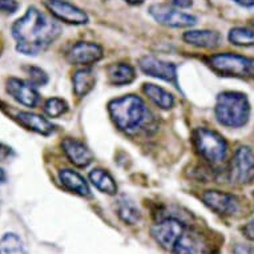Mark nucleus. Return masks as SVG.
Segmentation results:
<instances>
[{
    "label": "nucleus",
    "mask_w": 254,
    "mask_h": 254,
    "mask_svg": "<svg viewBox=\"0 0 254 254\" xmlns=\"http://www.w3.org/2000/svg\"><path fill=\"white\" fill-rule=\"evenodd\" d=\"M108 111L115 125L128 134L146 129L152 121V115L146 104L141 97L136 95L115 99L108 104Z\"/></svg>",
    "instance_id": "obj_2"
},
{
    "label": "nucleus",
    "mask_w": 254,
    "mask_h": 254,
    "mask_svg": "<svg viewBox=\"0 0 254 254\" xmlns=\"http://www.w3.org/2000/svg\"><path fill=\"white\" fill-rule=\"evenodd\" d=\"M117 212H119V216L124 222L127 224H136L138 220H140V212L138 209L136 208V205L133 204V201H130L129 198H121L119 201V206H117Z\"/></svg>",
    "instance_id": "obj_25"
},
{
    "label": "nucleus",
    "mask_w": 254,
    "mask_h": 254,
    "mask_svg": "<svg viewBox=\"0 0 254 254\" xmlns=\"http://www.w3.org/2000/svg\"><path fill=\"white\" fill-rule=\"evenodd\" d=\"M63 150L73 165L79 168H85L93 161V154L84 145V142L76 140V138H64L62 142Z\"/></svg>",
    "instance_id": "obj_16"
},
{
    "label": "nucleus",
    "mask_w": 254,
    "mask_h": 254,
    "mask_svg": "<svg viewBox=\"0 0 254 254\" xmlns=\"http://www.w3.org/2000/svg\"><path fill=\"white\" fill-rule=\"evenodd\" d=\"M89 180L95 187L103 193L107 194H116L117 185L115 183V180L108 172L104 169H93L89 173Z\"/></svg>",
    "instance_id": "obj_22"
},
{
    "label": "nucleus",
    "mask_w": 254,
    "mask_h": 254,
    "mask_svg": "<svg viewBox=\"0 0 254 254\" xmlns=\"http://www.w3.org/2000/svg\"><path fill=\"white\" fill-rule=\"evenodd\" d=\"M46 8L56 20L64 21L68 24H85L88 23V15L83 9L76 7L65 0H43Z\"/></svg>",
    "instance_id": "obj_9"
},
{
    "label": "nucleus",
    "mask_w": 254,
    "mask_h": 254,
    "mask_svg": "<svg viewBox=\"0 0 254 254\" xmlns=\"http://www.w3.org/2000/svg\"><path fill=\"white\" fill-rule=\"evenodd\" d=\"M208 64L221 76L254 79V59L237 54H218L208 59Z\"/></svg>",
    "instance_id": "obj_5"
},
{
    "label": "nucleus",
    "mask_w": 254,
    "mask_h": 254,
    "mask_svg": "<svg viewBox=\"0 0 254 254\" xmlns=\"http://www.w3.org/2000/svg\"><path fill=\"white\" fill-rule=\"evenodd\" d=\"M202 201L208 208L221 216H233L240 210V201L230 193L208 190L202 194Z\"/></svg>",
    "instance_id": "obj_11"
},
{
    "label": "nucleus",
    "mask_w": 254,
    "mask_h": 254,
    "mask_svg": "<svg viewBox=\"0 0 254 254\" xmlns=\"http://www.w3.org/2000/svg\"><path fill=\"white\" fill-rule=\"evenodd\" d=\"M173 254H210V248L204 236L196 230H184L172 249Z\"/></svg>",
    "instance_id": "obj_14"
},
{
    "label": "nucleus",
    "mask_w": 254,
    "mask_h": 254,
    "mask_svg": "<svg viewBox=\"0 0 254 254\" xmlns=\"http://www.w3.org/2000/svg\"><path fill=\"white\" fill-rule=\"evenodd\" d=\"M149 13L160 24L172 28H188L197 23V19L190 13L183 12L176 7L168 4H153L149 7Z\"/></svg>",
    "instance_id": "obj_7"
},
{
    "label": "nucleus",
    "mask_w": 254,
    "mask_h": 254,
    "mask_svg": "<svg viewBox=\"0 0 254 254\" xmlns=\"http://www.w3.org/2000/svg\"><path fill=\"white\" fill-rule=\"evenodd\" d=\"M59 179L62 181L63 187L68 189L69 192L76 193V194L83 197L91 196V189L88 187V183L76 171L62 169L59 172Z\"/></svg>",
    "instance_id": "obj_18"
},
{
    "label": "nucleus",
    "mask_w": 254,
    "mask_h": 254,
    "mask_svg": "<svg viewBox=\"0 0 254 254\" xmlns=\"http://www.w3.org/2000/svg\"><path fill=\"white\" fill-rule=\"evenodd\" d=\"M229 179L236 185H248L254 180V152L249 146H240L229 165Z\"/></svg>",
    "instance_id": "obj_6"
},
{
    "label": "nucleus",
    "mask_w": 254,
    "mask_h": 254,
    "mask_svg": "<svg viewBox=\"0 0 254 254\" xmlns=\"http://www.w3.org/2000/svg\"><path fill=\"white\" fill-rule=\"evenodd\" d=\"M138 67L146 76L164 80L167 83L175 84L177 87V67L173 63L164 62L153 56H144L140 59Z\"/></svg>",
    "instance_id": "obj_10"
},
{
    "label": "nucleus",
    "mask_w": 254,
    "mask_h": 254,
    "mask_svg": "<svg viewBox=\"0 0 254 254\" xmlns=\"http://www.w3.org/2000/svg\"><path fill=\"white\" fill-rule=\"evenodd\" d=\"M43 111L48 117L56 119V117H60L64 113H67L68 104L67 101L63 100L60 97H51L43 104Z\"/></svg>",
    "instance_id": "obj_26"
},
{
    "label": "nucleus",
    "mask_w": 254,
    "mask_h": 254,
    "mask_svg": "<svg viewBox=\"0 0 254 254\" xmlns=\"http://www.w3.org/2000/svg\"><path fill=\"white\" fill-rule=\"evenodd\" d=\"M142 91L145 93L153 104H156L161 109H171L175 105V97L165 91L164 88L154 85V84H144Z\"/></svg>",
    "instance_id": "obj_21"
},
{
    "label": "nucleus",
    "mask_w": 254,
    "mask_h": 254,
    "mask_svg": "<svg viewBox=\"0 0 254 254\" xmlns=\"http://www.w3.org/2000/svg\"><path fill=\"white\" fill-rule=\"evenodd\" d=\"M15 156H16V153L11 146L4 144V142H0V163H7Z\"/></svg>",
    "instance_id": "obj_29"
},
{
    "label": "nucleus",
    "mask_w": 254,
    "mask_h": 254,
    "mask_svg": "<svg viewBox=\"0 0 254 254\" xmlns=\"http://www.w3.org/2000/svg\"><path fill=\"white\" fill-rule=\"evenodd\" d=\"M193 141L201 157L212 165L225 163L228 156V142L220 133L209 128H197L193 133Z\"/></svg>",
    "instance_id": "obj_4"
},
{
    "label": "nucleus",
    "mask_w": 254,
    "mask_h": 254,
    "mask_svg": "<svg viewBox=\"0 0 254 254\" xmlns=\"http://www.w3.org/2000/svg\"><path fill=\"white\" fill-rule=\"evenodd\" d=\"M7 181V175L3 168H0V184H4Z\"/></svg>",
    "instance_id": "obj_33"
},
{
    "label": "nucleus",
    "mask_w": 254,
    "mask_h": 254,
    "mask_svg": "<svg viewBox=\"0 0 254 254\" xmlns=\"http://www.w3.org/2000/svg\"><path fill=\"white\" fill-rule=\"evenodd\" d=\"M184 230H185V226L183 222H180L176 218H167L153 226L152 236L164 249L172 250L180 236L184 233Z\"/></svg>",
    "instance_id": "obj_12"
},
{
    "label": "nucleus",
    "mask_w": 254,
    "mask_h": 254,
    "mask_svg": "<svg viewBox=\"0 0 254 254\" xmlns=\"http://www.w3.org/2000/svg\"><path fill=\"white\" fill-rule=\"evenodd\" d=\"M232 1L244 8H253L254 7V0H232Z\"/></svg>",
    "instance_id": "obj_32"
},
{
    "label": "nucleus",
    "mask_w": 254,
    "mask_h": 254,
    "mask_svg": "<svg viewBox=\"0 0 254 254\" xmlns=\"http://www.w3.org/2000/svg\"><path fill=\"white\" fill-rule=\"evenodd\" d=\"M20 4L16 0H0V13L4 15H12L19 9Z\"/></svg>",
    "instance_id": "obj_28"
},
{
    "label": "nucleus",
    "mask_w": 254,
    "mask_h": 254,
    "mask_svg": "<svg viewBox=\"0 0 254 254\" xmlns=\"http://www.w3.org/2000/svg\"><path fill=\"white\" fill-rule=\"evenodd\" d=\"M23 71L28 77V81L31 84H34L35 87H44L50 81V77L47 75V72L43 68L38 67V65H24Z\"/></svg>",
    "instance_id": "obj_27"
},
{
    "label": "nucleus",
    "mask_w": 254,
    "mask_h": 254,
    "mask_svg": "<svg viewBox=\"0 0 254 254\" xmlns=\"http://www.w3.org/2000/svg\"><path fill=\"white\" fill-rule=\"evenodd\" d=\"M15 120L17 121V124L21 125L27 130H31L40 136H46V137L51 136L56 130V127L50 120H47L46 117L40 116L38 113L28 112V111L17 112Z\"/></svg>",
    "instance_id": "obj_15"
},
{
    "label": "nucleus",
    "mask_w": 254,
    "mask_h": 254,
    "mask_svg": "<svg viewBox=\"0 0 254 254\" xmlns=\"http://www.w3.org/2000/svg\"><path fill=\"white\" fill-rule=\"evenodd\" d=\"M244 234L246 238H249L250 241H254V220L250 221L249 224L244 228Z\"/></svg>",
    "instance_id": "obj_30"
},
{
    "label": "nucleus",
    "mask_w": 254,
    "mask_h": 254,
    "mask_svg": "<svg viewBox=\"0 0 254 254\" xmlns=\"http://www.w3.org/2000/svg\"><path fill=\"white\" fill-rule=\"evenodd\" d=\"M125 1H128L129 4H133V5H137V4H141L144 3L145 0H125Z\"/></svg>",
    "instance_id": "obj_34"
},
{
    "label": "nucleus",
    "mask_w": 254,
    "mask_h": 254,
    "mask_svg": "<svg viewBox=\"0 0 254 254\" xmlns=\"http://www.w3.org/2000/svg\"><path fill=\"white\" fill-rule=\"evenodd\" d=\"M214 115L221 125L241 128L249 121L250 103L241 92H222L217 96Z\"/></svg>",
    "instance_id": "obj_3"
},
{
    "label": "nucleus",
    "mask_w": 254,
    "mask_h": 254,
    "mask_svg": "<svg viewBox=\"0 0 254 254\" xmlns=\"http://www.w3.org/2000/svg\"><path fill=\"white\" fill-rule=\"evenodd\" d=\"M104 56L103 48L96 43L80 42L67 52V60L75 65H91Z\"/></svg>",
    "instance_id": "obj_13"
},
{
    "label": "nucleus",
    "mask_w": 254,
    "mask_h": 254,
    "mask_svg": "<svg viewBox=\"0 0 254 254\" xmlns=\"http://www.w3.org/2000/svg\"><path fill=\"white\" fill-rule=\"evenodd\" d=\"M73 92L76 96L84 97L93 89L96 84V73L92 71L91 68H84L80 71H76L73 77Z\"/></svg>",
    "instance_id": "obj_20"
},
{
    "label": "nucleus",
    "mask_w": 254,
    "mask_h": 254,
    "mask_svg": "<svg viewBox=\"0 0 254 254\" xmlns=\"http://www.w3.org/2000/svg\"><path fill=\"white\" fill-rule=\"evenodd\" d=\"M109 83L112 85H128L136 79V71L130 64L127 63H119V64H112L107 68Z\"/></svg>",
    "instance_id": "obj_19"
},
{
    "label": "nucleus",
    "mask_w": 254,
    "mask_h": 254,
    "mask_svg": "<svg viewBox=\"0 0 254 254\" xmlns=\"http://www.w3.org/2000/svg\"><path fill=\"white\" fill-rule=\"evenodd\" d=\"M183 39L190 46L198 47V48H206L213 50L220 46L222 42V36L216 31H188L183 36Z\"/></svg>",
    "instance_id": "obj_17"
},
{
    "label": "nucleus",
    "mask_w": 254,
    "mask_h": 254,
    "mask_svg": "<svg viewBox=\"0 0 254 254\" xmlns=\"http://www.w3.org/2000/svg\"><path fill=\"white\" fill-rule=\"evenodd\" d=\"M11 32L19 54L38 56L62 35V25L36 7H28L13 23Z\"/></svg>",
    "instance_id": "obj_1"
},
{
    "label": "nucleus",
    "mask_w": 254,
    "mask_h": 254,
    "mask_svg": "<svg viewBox=\"0 0 254 254\" xmlns=\"http://www.w3.org/2000/svg\"><path fill=\"white\" fill-rule=\"evenodd\" d=\"M253 196H254V193H253Z\"/></svg>",
    "instance_id": "obj_35"
},
{
    "label": "nucleus",
    "mask_w": 254,
    "mask_h": 254,
    "mask_svg": "<svg viewBox=\"0 0 254 254\" xmlns=\"http://www.w3.org/2000/svg\"><path fill=\"white\" fill-rule=\"evenodd\" d=\"M0 254H28L23 240L16 233H4L0 238Z\"/></svg>",
    "instance_id": "obj_23"
},
{
    "label": "nucleus",
    "mask_w": 254,
    "mask_h": 254,
    "mask_svg": "<svg viewBox=\"0 0 254 254\" xmlns=\"http://www.w3.org/2000/svg\"><path fill=\"white\" fill-rule=\"evenodd\" d=\"M228 38L233 46H254V25L253 27H234V28L230 29Z\"/></svg>",
    "instance_id": "obj_24"
},
{
    "label": "nucleus",
    "mask_w": 254,
    "mask_h": 254,
    "mask_svg": "<svg viewBox=\"0 0 254 254\" xmlns=\"http://www.w3.org/2000/svg\"><path fill=\"white\" fill-rule=\"evenodd\" d=\"M172 5L176 8H189L192 5V0H172Z\"/></svg>",
    "instance_id": "obj_31"
},
{
    "label": "nucleus",
    "mask_w": 254,
    "mask_h": 254,
    "mask_svg": "<svg viewBox=\"0 0 254 254\" xmlns=\"http://www.w3.org/2000/svg\"><path fill=\"white\" fill-rule=\"evenodd\" d=\"M5 92L19 104L28 108H38L42 103L40 93L34 84L29 83L28 80L11 76L5 80Z\"/></svg>",
    "instance_id": "obj_8"
}]
</instances>
